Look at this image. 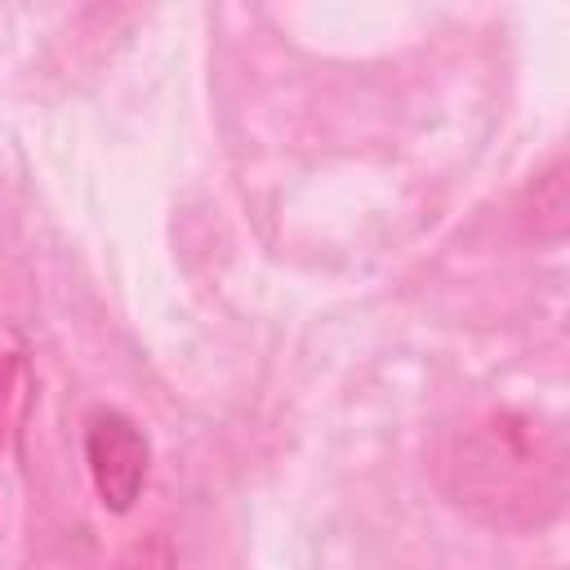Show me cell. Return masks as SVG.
Masks as SVG:
<instances>
[{"label":"cell","instance_id":"1","mask_svg":"<svg viewBox=\"0 0 570 570\" xmlns=\"http://www.w3.org/2000/svg\"><path fill=\"white\" fill-rule=\"evenodd\" d=\"M85 454H89V472L102 503L111 512H129L147 481V459H151L142 428L129 414L102 405L85 423Z\"/></svg>","mask_w":570,"mask_h":570}]
</instances>
